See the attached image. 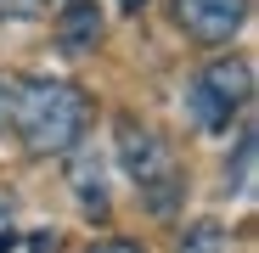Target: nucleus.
Segmentation results:
<instances>
[{
    "mask_svg": "<svg viewBox=\"0 0 259 253\" xmlns=\"http://www.w3.org/2000/svg\"><path fill=\"white\" fill-rule=\"evenodd\" d=\"M84 96L62 79H28L12 90V124L28 141V152H68L84 130Z\"/></svg>",
    "mask_w": 259,
    "mask_h": 253,
    "instance_id": "1",
    "label": "nucleus"
},
{
    "mask_svg": "<svg viewBox=\"0 0 259 253\" xmlns=\"http://www.w3.org/2000/svg\"><path fill=\"white\" fill-rule=\"evenodd\" d=\"M118 163H124V175L136 180V191L147 197V208H158V214L175 208V197H181L186 180H181L175 158H169V146L147 130V124L118 118Z\"/></svg>",
    "mask_w": 259,
    "mask_h": 253,
    "instance_id": "2",
    "label": "nucleus"
},
{
    "mask_svg": "<svg viewBox=\"0 0 259 253\" xmlns=\"http://www.w3.org/2000/svg\"><path fill=\"white\" fill-rule=\"evenodd\" d=\"M175 17L192 39H203V45H220V39H231L248 17V0H175Z\"/></svg>",
    "mask_w": 259,
    "mask_h": 253,
    "instance_id": "3",
    "label": "nucleus"
},
{
    "mask_svg": "<svg viewBox=\"0 0 259 253\" xmlns=\"http://www.w3.org/2000/svg\"><path fill=\"white\" fill-rule=\"evenodd\" d=\"M197 84L220 102V107H242L248 96H253V68H248V57H220V62H208L203 73H197Z\"/></svg>",
    "mask_w": 259,
    "mask_h": 253,
    "instance_id": "4",
    "label": "nucleus"
},
{
    "mask_svg": "<svg viewBox=\"0 0 259 253\" xmlns=\"http://www.w3.org/2000/svg\"><path fill=\"white\" fill-rule=\"evenodd\" d=\"M57 39H62V51H91L96 39H102V12H96V0H68L62 17H57Z\"/></svg>",
    "mask_w": 259,
    "mask_h": 253,
    "instance_id": "5",
    "label": "nucleus"
},
{
    "mask_svg": "<svg viewBox=\"0 0 259 253\" xmlns=\"http://www.w3.org/2000/svg\"><path fill=\"white\" fill-rule=\"evenodd\" d=\"M175 253H231V242H226V225H214V220H197V225H186V236H181V247Z\"/></svg>",
    "mask_w": 259,
    "mask_h": 253,
    "instance_id": "6",
    "label": "nucleus"
},
{
    "mask_svg": "<svg viewBox=\"0 0 259 253\" xmlns=\"http://www.w3.org/2000/svg\"><path fill=\"white\" fill-rule=\"evenodd\" d=\"M186 102H192V118L203 124V130H220V124H231V107H220V102H214L203 84H197V79L186 84Z\"/></svg>",
    "mask_w": 259,
    "mask_h": 253,
    "instance_id": "7",
    "label": "nucleus"
},
{
    "mask_svg": "<svg viewBox=\"0 0 259 253\" xmlns=\"http://www.w3.org/2000/svg\"><path fill=\"white\" fill-rule=\"evenodd\" d=\"M73 186H79V197L84 203H96V208H107V191H102V163L84 152L79 163H73Z\"/></svg>",
    "mask_w": 259,
    "mask_h": 253,
    "instance_id": "8",
    "label": "nucleus"
},
{
    "mask_svg": "<svg viewBox=\"0 0 259 253\" xmlns=\"http://www.w3.org/2000/svg\"><path fill=\"white\" fill-rule=\"evenodd\" d=\"M248 175H253V135H242V146H237V163L226 169V186H231V191H242V186H248Z\"/></svg>",
    "mask_w": 259,
    "mask_h": 253,
    "instance_id": "9",
    "label": "nucleus"
},
{
    "mask_svg": "<svg viewBox=\"0 0 259 253\" xmlns=\"http://www.w3.org/2000/svg\"><path fill=\"white\" fill-rule=\"evenodd\" d=\"M91 253H147V247H136V242H96Z\"/></svg>",
    "mask_w": 259,
    "mask_h": 253,
    "instance_id": "10",
    "label": "nucleus"
},
{
    "mask_svg": "<svg viewBox=\"0 0 259 253\" xmlns=\"http://www.w3.org/2000/svg\"><path fill=\"white\" fill-rule=\"evenodd\" d=\"M6 118H12V84H0V130H6Z\"/></svg>",
    "mask_w": 259,
    "mask_h": 253,
    "instance_id": "11",
    "label": "nucleus"
},
{
    "mask_svg": "<svg viewBox=\"0 0 259 253\" xmlns=\"http://www.w3.org/2000/svg\"><path fill=\"white\" fill-rule=\"evenodd\" d=\"M12 247H17V236H12V231H0V253H12Z\"/></svg>",
    "mask_w": 259,
    "mask_h": 253,
    "instance_id": "12",
    "label": "nucleus"
},
{
    "mask_svg": "<svg viewBox=\"0 0 259 253\" xmlns=\"http://www.w3.org/2000/svg\"><path fill=\"white\" fill-rule=\"evenodd\" d=\"M124 6H130V12H136V6H141V0H124Z\"/></svg>",
    "mask_w": 259,
    "mask_h": 253,
    "instance_id": "13",
    "label": "nucleus"
}]
</instances>
